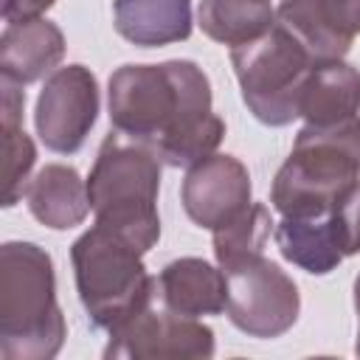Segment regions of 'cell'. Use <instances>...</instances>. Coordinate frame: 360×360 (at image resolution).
Here are the masks:
<instances>
[{
    "instance_id": "obj_12",
    "label": "cell",
    "mask_w": 360,
    "mask_h": 360,
    "mask_svg": "<svg viewBox=\"0 0 360 360\" xmlns=\"http://www.w3.org/2000/svg\"><path fill=\"white\" fill-rule=\"evenodd\" d=\"M155 301L188 318L219 315L228 304V281L214 264L183 256L169 262L155 278Z\"/></svg>"
},
{
    "instance_id": "obj_17",
    "label": "cell",
    "mask_w": 360,
    "mask_h": 360,
    "mask_svg": "<svg viewBox=\"0 0 360 360\" xmlns=\"http://www.w3.org/2000/svg\"><path fill=\"white\" fill-rule=\"evenodd\" d=\"M197 17L205 37L236 48L276 25V6L273 0H202Z\"/></svg>"
},
{
    "instance_id": "obj_15",
    "label": "cell",
    "mask_w": 360,
    "mask_h": 360,
    "mask_svg": "<svg viewBox=\"0 0 360 360\" xmlns=\"http://www.w3.org/2000/svg\"><path fill=\"white\" fill-rule=\"evenodd\" d=\"M360 112V70L343 59H321L312 65L298 115L307 124H338Z\"/></svg>"
},
{
    "instance_id": "obj_18",
    "label": "cell",
    "mask_w": 360,
    "mask_h": 360,
    "mask_svg": "<svg viewBox=\"0 0 360 360\" xmlns=\"http://www.w3.org/2000/svg\"><path fill=\"white\" fill-rule=\"evenodd\" d=\"M273 217L264 202H250L239 217L214 231V256L219 267L242 262L248 256L264 253V245L273 231Z\"/></svg>"
},
{
    "instance_id": "obj_14",
    "label": "cell",
    "mask_w": 360,
    "mask_h": 360,
    "mask_svg": "<svg viewBox=\"0 0 360 360\" xmlns=\"http://www.w3.org/2000/svg\"><path fill=\"white\" fill-rule=\"evenodd\" d=\"M25 202L34 219L53 231L82 225L90 211L87 183L79 177L73 166L62 163H48L34 174V180L25 188Z\"/></svg>"
},
{
    "instance_id": "obj_3",
    "label": "cell",
    "mask_w": 360,
    "mask_h": 360,
    "mask_svg": "<svg viewBox=\"0 0 360 360\" xmlns=\"http://www.w3.org/2000/svg\"><path fill=\"white\" fill-rule=\"evenodd\" d=\"M160 158L141 141L110 132L96 155L87 177L90 211L96 222L118 231L141 253L160 239L158 217Z\"/></svg>"
},
{
    "instance_id": "obj_21",
    "label": "cell",
    "mask_w": 360,
    "mask_h": 360,
    "mask_svg": "<svg viewBox=\"0 0 360 360\" xmlns=\"http://www.w3.org/2000/svg\"><path fill=\"white\" fill-rule=\"evenodd\" d=\"M56 0H3L0 3V14L8 22H25V20H34L39 17L42 11H48Z\"/></svg>"
},
{
    "instance_id": "obj_7",
    "label": "cell",
    "mask_w": 360,
    "mask_h": 360,
    "mask_svg": "<svg viewBox=\"0 0 360 360\" xmlns=\"http://www.w3.org/2000/svg\"><path fill=\"white\" fill-rule=\"evenodd\" d=\"M228 281L225 312L250 338H278L298 321L301 298L295 281L264 253L219 267Z\"/></svg>"
},
{
    "instance_id": "obj_2",
    "label": "cell",
    "mask_w": 360,
    "mask_h": 360,
    "mask_svg": "<svg viewBox=\"0 0 360 360\" xmlns=\"http://www.w3.org/2000/svg\"><path fill=\"white\" fill-rule=\"evenodd\" d=\"M65 335L48 250L34 242H6L0 248V354L6 360H51Z\"/></svg>"
},
{
    "instance_id": "obj_23",
    "label": "cell",
    "mask_w": 360,
    "mask_h": 360,
    "mask_svg": "<svg viewBox=\"0 0 360 360\" xmlns=\"http://www.w3.org/2000/svg\"><path fill=\"white\" fill-rule=\"evenodd\" d=\"M354 307H357V315H360V276L354 278Z\"/></svg>"
},
{
    "instance_id": "obj_5",
    "label": "cell",
    "mask_w": 360,
    "mask_h": 360,
    "mask_svg": "<svg viewBox=\"0 0 360 360\" xmlns=\"http://www.w3.org/2000/svg\"><path fill=\"white\" fill-rule=\"evenodd\" d=\"M141 256L129 239L101 222L73 242L76 290L96 329L112 332L155 301V278L146 273Z\"/></svg>"
},
{
    "instance_id": "obj_6",
    "label": "cell",
    "mask_w": 360,
    "mask_h": 360,
    "mask_svg": "<svg viewBox=\"0 0 360 360\" xmlns=\"http://www.w3.org/2000/svg\"><path fill=\"white\" fill-rule=\"evenodd\" d=\"M231 65L242 101L262 124L287 127L298 118L301 90L315 59L281 22L267 34L231 48Z\"/></svg>"
},
{
    "instance_id": "obj_19",
    "label": "cell",
    "mask_w": 360,
    "mask_h": 360,
    "mask_svg": "<svg viewBox=\"0 0 360 360\" xmlns=\"http://www.w3.org/2000/svg\"><path fill=\"white\" fill-rule=\"evenodd\" d=\"M3 141H6V166H3V172H6V194H3V205L11 208L20 197H25L28 172L37 163V149H34V141L22 132V124L3 129Z\"/></svg>"
},
{
    "instance_id": "obj_4",
    "label": "cell",
    "mask_w": 360,
    "mask_h": 360,
    "mask_svg": "<svg viewBox=\"0 0 360 360\" xmlns=\"http://www.w3.org/2000/svg\"><path fill=\"white\" fill-rule=\"evenodd\" d=\"M360 180V115L307 124L281 163L270 202L281 217H318Z\"/></svg>"
},
{
    "instance_id": "obj_1",
    "label": "cell",
    "mask_w": 360,
    "mask_h": 360,
    "mask_svg": "<svg viewBox=\"0 0 360 360\" xmlns=\"http://www.w3.org/2000/svg\"><path fill=\"white\" fill-rule=\"evenodd\" d=\"M115 132L146 143L166 166L188 169L214 155L225 121L211 110V84L200 65H124L107 87Z\"/></svg>"
},
{
    "instance_id": "obj_13",
    "label": "cell",
    "mask_w": 360,
    "mask_h": 360,
    "mask_svg": "<svg viewBox=\"0 0 360 360\" xmlns=\"http://www.w3.org/2000/svg\"><path fill=\"white\" fill-rule=\"evenodd\" d=\"M65 56V37L56 22L34 17L25 22H8L0 37V73L14 84H31Z\"/></svg>"
},
{
    "instance_id": "obj_16",
    "label": "cell",
    "mask_w": 360,
    "mask_h": 360,
    "mask_svg": "<svg viewBox=\"0 0 360 360\" xmlns=\"http://www.w3.org/2000/svg\"><path fill=\"white\" fill-rule=\"evenodd\" d=\"M115 31L138 48L183 42L191 34V0H115Z\"/></svg>"
},
{
    "instance_id": "obj_22",
    "label": "cell",
    "mask_w": 360,
    "mask_h": 360,
    "mask_svg": "<svg viewBox=\"0 0 360 360\" xmlns=\"http://www.w3.org/2000/svg\"><path fill=\"white\" fill-rule=\"evenodd\" d=\"M22 104H25V93L20 90V84L3 79V107H0V110H3V112H0L3 129L22 124Z\"/></svg>"
},
{
    "instance_id": "obj_20",
    "label": "cell",
    "mask_w": 360,
    "mask_h": 360,
    "mask_svg": "<svg viewBox=\"0 0 360 360\" xmlns=\"http://www.w3.org/2000/svg\"><path fill=\"white\" fill-rule=\"evenodd\" d=\"M332 219L340 236V248L346 256L360 253V180L352 183L340 200L332 205Z\"/></svg>"
},
{
    "instance_id": "obj_10",
    "label": "cell",
    "mask_w": 360,
    "mask_h": 360,
    "mask_svg": "<svg viewBox=\"0 0 360 360\" xmlns=\"http://www.w3.org/2000/svg\"><path fill=\"white\" fill-rule=\"evenodd\" d=\"M180 200L194 225L217 231L250 205V174L233 155H208L188 166Z\"/></svg>"
},
{
    "instance_id": "obj_8",
    "label": "cell",
    "mask_w": 360,
    "mask_h": 360,
    "mask_svg": "<svg viewBox=\"0 0 360 360\" xmlns=\"http://www.w3.org/2000/svg\"><path fill=\"white\" fill-rule=\"evenodd\" d=\"M211 354L214 332L158 301L115 326L104 346L107 360H205Z\"/></svg>"
},
{
    "instance_id": "obj_11",
    "label": "cell",
    "mask_w": 360,
    "mask_h": 360,
    "mask_svg": "<svg viewBox=\"0 0 360 360\" xmlns=\"http://www.w3.org/2000/svg\"><path fill=\"white\" fill-rule=\"evenodd\" d=\"M278 22L321 59H343L360 34V0H276Z\"/></svg>"
},
{
    "instance_id": "obj_24",
    "label": "cell",
    "mask_w": 360,
    "mask_h": 360,
    "mask_svg": "<svg viewBox=\"0 0 360 360\" xmlns=\"http://www.w3.org/2000/svg\"><path fill=\"white\" fill-rule=\"evenodd\" d=\"M354 352L360 354V329H357V343H354Z\"/></svg>"
},
{
    "instance_id": "obj_9",
    "label": "cell",
    "mask_w": 360,
    "mask_h": 360,
    "mask_svg": "<svg viewBox=\"0 0 360 360\" xmlns=\"http://www.w3.org/2000/svg\"><path fill=\"white\" fill-rule=\"evenodd\" d=\"M98 115V82L84 65L53 70L37 98L34 124L39 141L59 155H73L87 141Z\"/></svg>"
}]
</instances>
